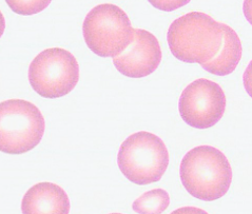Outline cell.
Here are the masks:
<instances>
[{
    "instance_id": "obj_1",
    "label": "cell",
    "mask_w": 252,
    "mask_h": 214,
    "mask_svg": "<svg viewBox=\"0 0 252 214\" xmlns=\"http://www.w3.org/2000/svg\"><path fill=\"white\" fill-rule=\"evenodd\" d=\"M223 38V24L202 12L176 18L167 34L169 49L176 59L201 65L217 56Z\"/></svg>"
},
{
    "instance_id": "obj_2",
    "label": "cell",
    "mask_w": 252,
    "mask_h": 214,
    "mask_svg": "<svg viewBox=\"0 0 252 214\" xmlns=\"http://www.w3.org/2000/svg\"><path fill=\"white\" fill-rule=\"evenodd\" d=\"M180 177L190 195L212 202L227 194L232 183V169L226 155L218 148L203 145L185 154Z\"/></svg>"
},
{
    "instance_id": "obj_3",
    "label": "cell",
    "mask_w": 252,
    "mask_h": 214,
    "mask_svg": "<svg viewBox=\"0 0 252 214\" xmlns=\"http://www.w3.org/2000/svg\"><path fill=\"white\" fill-rule=\"evenodd\" d=\"M117 165L126 179L139 186L158 182L169 165L165 143L151 132L139 131L126 138L117 154Z\"/></svg>"
},
{
    "instance_id": "obj_4",
    "label": "cell",
    "mask_w": 252,
    "mask_h": 214,
    "mask_svg": "<svg viewBox=\"0 0 252 214\" xmlns=\"http://www.w3.org/2000/svg\"><path fill=\"white\" fill-rule=\"evenodd\" d=\"M83 34L88 48L100 57H116L127 49L134 37L130 18L112 3L96 5L87 14Z\"/></svg>"
},
{
    "instance_id": "obj_5",
    "label": "cell",
    "mask_w": 252,
    "mask_h": 214,
    "mask_svg": "<svg viewBox=\"0 0 252 214\" xmlns=\"http://www.w3.org/2000/svg\"><path fill=\"white\" fill-rule=\"evenodd\" d=\"M46 130L41 111L24 99H9L0 105V150L24 154L39 145Z\"/></svg>"
},
{
    "instance_id": "obj_6",
    "label": "cell",
    "mask_w": 252,
    "mask_h": 214,
    "mask_svg": "<svg viewBox=\"0 0 252 214\" xmlns=\"http://www.w3.org/2000/svg\"><path fill=\"white\" fill-rule=\"evenodd\" d=\"M79 80V64L71 52L62 48L47 49L29 66V81L44 98H59L74 90Z\"/></svg>"
},
{
    "instance_id": "obj_7",
    "label": "cell",
    "mask_w": 252,
    "mask_h": 214,
    "mask_svg": "<svg viewBox=\"0 0 252 214\" xmlns=\"http://www.w3.org/2000/svg\"><path fill=\"white\" fill-rule=\"evenodd\" d=\"M226 95L219 84L198 78L189 84L181 94L179 111L183 121L195 129H209L223 117Z\"/></svg>"
},
{
    "instance_id": "obj_8",
    "label": "cell",
    "mask_w": 252,
    "mask_h": 214,
    "mask_svg": "<svg viewBox=\"0 0 252 214\" xmlns=\"http://www.w3.org/2000/svg\"><path fill=\"white\" fill-rule=\"evenodd\" d=\"M161 56L157 37L147 30L134 29V37L130 46L113 58V64L126 77L143 78L157 71Z\"/></svg>"
},
{
    "instance_id": "obj_9",
    "label": "cell",
    "mask_w": 252,
    "mask_h": 214,
    "mask_svg": "<svg viewBox=\"0 0 252 214\" xmlns=\"http://www.w3.org/2000/svg\"><path fill=\"white\" fill-rule=\"evenodd\" d=\"M70 199L65 191L58 184L43 182L34 184L25 194L21 202L24 214H68Z\"/></svg>"
},
{
    "instance_id": "obj_10",
    "label": "cell",
    "mask_w": 252,
    "mask_h": 214,
    "mask_svg": "<svg viewBox=\"0 0 252 214\" xmlns=\"http://www.w3.org/2000/svg\"><path fill=\"white\" fill-rule=\"evenodd\" d=\"M224 38L219 53L210 61L202 64V68L217 76H227L239 65L243 47L239 35L228 25L223 24Z\"/></svg>"
},
{
    "instance_id": "obj_11",
    "label": "cell",
    "mask_w": 252,
    "mask_h": 214,
    "mask_svg": "<svg viewBox=\"0 0 252 214\" xmlns=\"http://www.w3.org/2000/svg\"><path fill=\"white\" fill-rule=\"evenodd\" d=\"M170 204L169 193L164 189H153L147 191L136 198L132 204V208L140 214H160L164 212Z\"/></svg>"
},
{
    "instance_id": "obj_12",
    "label": "cell",
    "mask_w": 252,
    "mask_h": 214,
    "mask_svg": "<svg viewBox=\"0 0 252 214\" xmlns=\"http://www.w3.org/2000/svg\"><path fill=\"white\" fill-rule=\"evenodd\" d=\"M10 9L19 15L30 16L46 10L52 0H5Z\"/></svg>"
},
{
    "instance_id": "obj_13",
    "label": "cell",
    "mask_w": 252,
    "mask_h": 214,
    "mask_svg": "<svg viewBox=\"0 0 252 214\" xmlns=\"http://www.w3.org/2000/svg\"><path fill=\"white\" fill-rule=\"evenodd\" d=\"M155 9L164 12H173L188 4L191 0H148Z\"/></svg>"
},
{
    "instance_id": "obj_14",
    "label": "cell",
    "mask_w": 252,
    "mask_h": 214,
    "mask_svg": "<svg viewBox=\"0 0 252 214\" xmlns=\"http://www.w3.org/2000/svg\"><path fill=\"white\" fill-rule=\"evenodd\" d=\"M243 84L247 94L252 98V61L248 63L243 75Z\"/></svg>"
},
{
    "instance_id": "obj_15",
    "label": "cell",
    "mask_w": 252,
    "mask_h": 214,
    "mask_svg": "<svg viewBox=\"0 0 252 214\" xmlns=\"http://www.w3.org/2000/svg\"><path fill=\"white\" fill-rule=\"evenodd\" d=\"M243 12L244 16H245L247 21L252 26V0H244Z\"/></svg>"
},
{
    "instance_id": "obj_16",
    "label": "cell",
    "mask_w": 252,
    "mask_h": 214,
    "mask_svg": "<svg viewBox=\"0 0 252 214\" xmlns=\"http://www.w3.org/2000/svg\"><path fill=\"white\" fill-rule=\"evenodd\" d=\"M188 210H191V211H196L197 213H206L204 210H201V209H195V208H190V209H188V208H184V209H180V210H177V211H174L173 213H180L181 211H188ZM188 213H190V212H188ZM192 213V212H191Z\"/></svg>"
}]
</instances>
